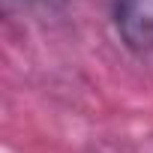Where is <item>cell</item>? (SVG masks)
I'll list each match as a JSON object with an SVG mask.
<instances>
[{"label": "cell", "instance_id": "1", "mask_svg": "<svg viewBox=\"0 0 153 153\" xmlns=\"http://www.w3.org/2000/svg\"><path fill=\"white\" fill-rule=\"evenodd\" d=\"M114 21L132 51H153V0H117Z\"/></svg>", "mask_w": 153, "mask_h": 153}, {"label": "cell", "instance_id": "2", "mask_svg": "<svg viewBox=\"0 0 153 153\" xmlns=\"http://www.w3.org/2000/svg\"><path fill=\"white\" fill-rule=\"evenodd\" d=\"M18 3H24V6H42V9H57V6L66 3V0H18Z\"/></svg>", "mask_w": 153, "mask_h": 153}]
</instances>
